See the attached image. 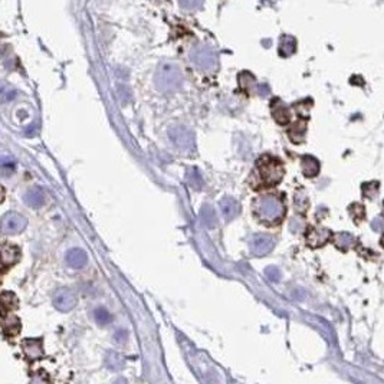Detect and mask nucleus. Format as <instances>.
I'll use <instances>...</instances> for the list:
<instances>
[{"label":"nucleus","instance_id":"f257e3e1","mask_svg":"<svg viewBox=\"0 0 384 384\" xmlns=\"http://www.w3.org/2000/svg\"><path fill=\"white\" fill-rule=\"evenodd\" d=\"M255 214L265 223L275 225L285 216V206L282 200L274 194H263L254 202Z\"/></svg>","mask_w":384,"mask_h":384},{"label":"nucleus","instance_id":"f03ea898","mask_svg":"<svg viewBox=\"0 0 384 384\" xmlns=\"http://www.w3.org/2000/svg\"><path fill=\"white\" fill-rule=\"evenodd\" d=\"M257 171L260 174L262 183L266 187L277 186L285 173L282 163L272 155H262L257 160Z\"/></svg>","mask_w":384,"mask_h":384},{"label":"nucleus","instance_id":"7ed1b4c3","mask_svg":"<svg viewBox=\"0 0 384 384\" xmlns=\"http://www.w3.org/2000/svg\"><path fill=\"white\" fill-rule=\"evenodd\" d=\"M169 135H170V140L173 141V144L180 150H190L194 147V135H193L192 131L187 129V128H171Z\"/></svg>","mask_w":384,"mask_h":384},{"label":"nucleus","instance_id":"20e7f679","mask_svg":"<svg viewBox=\"0 0 384 384\" xmlns=\"http://www.w3.org/2000/svg\"><path fill=\"white\" fill-rule=\"evenodd\" d=\"M274 245H275V242H274V239L271 236L259 233V235H255L252 237L251 252L255 256L268 255L274 249Z\"/></svg>","mask_w":384,"mask_h":384},{"label":"nucleus","instance_id":"39448f33","mask_svg":"<svg viewBox=\"0 0 384 384\" xmlns=\"http://www.w3.org/2000/svg\"><path fill=\"white\" fill-rule=\"evenodd\" d=\"M3 232L13 235V233H19L25 228H26V219L18 213H9L3 217Z\"/></svg>","mask_w":384,"mask_h":384},{"label":"nucleus","instance_id":"423d86ee","mask_svg":"<svg viewBox=\"0 0 384 384\" xmlns=\"http://www.w3.org/2000/svg\"><path fill=\"white\" fill-rule=\"evenodd\" d=\"M22 350H23L25 357L29 361L39 360L43 356L42 340L41 338H26L22 342Z\"/></svg>","mask_w":384,"mask_h":384},{"label":"nucleus","instance_id":"0eeeda50","mask_svg":"<svg viewBox=\"0 0 384 384\" xmlns=\"http://www.w3.org/2000/svg\"><path fill=\"white\" fill-rule=\"evenodd\" d=\"M53 305H55L56 309H59L62 312H68V311H71L77 305V298H75L72 291L61 289L53 297Z\"/></svg>","mask_w":384,"mask_h":384},{"label":"nucleus","instance_id":"6e6552de","mask_svg":"<svg viewBox=\"0 0 384 384\" xmlns=\"http://www.w3.org/2000/svg\"><path fill=\"white\" fill-rule=\"evenodd\" d=\"M1 331H3V335L6 338H10V337H15L16 334H19L21 331V320L13 315L12 312H1Z\"/></svg>","mask_w":384,"mask_h":384},{"label":"nucleus","instance_id":"1a4fd4ad","mask_svg":"<svg viewBox=\"0 0 384 384\" xmlns=\"http://www.w3.org/2000/svg\"><path fill=\"white\" fill-rule=\"evenodd\" d=\"M21 259V249L15 245L4 243L1 246V268L3 271H7L10 266L18 263Z\"/></svg>","mask_w":384,"mask_h":384},{"label":"nucleus","instance_id":"9d476101","mask_svg":"<svg viewBox=\"0 0 384 384\" xmlns=\"http://www.w3.org/2000/svg\"><path fill=\"white\" fill-rule=\"evenodd\" d=\"M330 236H331V232L328 229H325V228H314L307 235V242L312 248H320L324 243L328 242Z\"/></svg>","mask_w":384,"mask_h":384},{"label":"nucleus","instance_id":"9b49d317","mask_svg":"<svg viewBox=\"0 0 384 384\" xmlns=\"http://www.w3.org/2000/svg\"><path fill=\"white\" fill-rule=\"evenodd\" d=\"M272 115L274 118L277 120L278 124L281 126H285L291 121V114H289V109L288 107H285L279 100H274L272 101Z\"/></svg>","mask_w":384,"mask_h":384},{"label":"nucleus","instance_id":"f8f14e48","mask_svg":"<svg viewBox=\"0 0 384 384\" xmlns=\"http://www.w3.org/2000/svg\"><path fill=\"white\" fill-rule=\"evenodd\" d=\"M66 262L71 268L74 269H81L84 268L88 262V256L82 249H71L66 255Z\"/></svg>","mask_w":384,"mask_h":384},{"label":"nucleus","instance_id":"ddd939ff","mask_svg":"<svg viewBox=\"0 0 384 384\" xmlns=\"http://www.w3.org/2000/svg\"><path fill=\"white\" fill-rule=\"evenodd\" d=\"M301 167L305 177H315L320 173V163L312 155H304L301 158Z\"/></svg>","mask_w":384,"mask_h":384},{"label":"nucleus","instance_id":"4468645a","mask_svg":"<svg viewBox=\"0 0 384 384\" xmlns=\"http://www.w3.org/2000/svg\"><path fill=\"white\" fill-rule=\"evenodd\" d=\"M25 203L30 207H41L45 203V193L41 187H33L25 194Z\"/></svg>","mask_w":384,"mask_h":384},{"label":"nucleus","instance_id":"2eb2a0df","mask_svg":"<svg viewBox=\"0 0 384 384\" xmlns=\"http://www.w3.org/2000/svg\"><path fill=\"white\" fill-rule=\"evenodd\" d=\"M220 210H222V214L225 216L226 220H232L239 213V205H237V202H236L235 199L225 197L220 202Z\"/></svg>","mask_w":384,"mask_h":384},{"label":"nucleus","instance_id":"dca6fc26","mask_svg":"<svg viewBox=\"0 0 384 384\" xmlns=\"http://www.w3.org/2000/svg\"><path fill=\"white\" fill-rule=\"evenodd\" d=\"M305 131H307L305 123L298 121L297 124H294V126L291 127V129H289V138H291L295 144H299V143H302V140H304Z\"/></svg>","mask_w":384,"mask_h":384},{"label":"nucleus","instance_id":"f3484780","mask_svg":"<svg viewBox=\"0 0 384 384\" xmlns=\"http://www.w3.org/2000/svg\"><path fill=\"white\" fill-rule=\"evenodd\" d=\"M18 307V299L12 294L4 291L1 294V312H12V309H15Z\"/></svg>","mask_w":384,"mask_h":384},{"label":"nucleus","instance_id":"a211bd4d","mask_svg":"<svg viewBox=\"0 0 384 384\" xmlns=\"http://www.w3.org/2000/svg\"><path fill=\"white\" fill-rule=\"evenodd\" d=\"M200 217H202V222L205 223L206 228H214L216 223H217V216H216V212H214L210 206H205V207L202 209Z\"/></svg>","mask_w":384,"mask_h":384},{"label":"nucleus","instance_id":"6ab92c4d","mask_svg":"<svg viewBox=\"0 0 384 384\" xmlns=\"http://www.w3.org/2000/svg\"><path fill=\"white\" fill-rule=\"evenodd\" d=\"M354 236L351 233H338L335 237V245L341 249H347L354 245Z\"/></svg>","mask_w":384,"mask_h":384},{"label":"nucleus","instance_id":"aec40b11","mask_svg":"<svg viewBox=\"0 0 384 384\" xmlns=\"http://www.w3.org/2000/svg\"><path fill=\"white\" fill-rule=\"evenodd\" d=\"M94 318L95 321L100 324V325H105L108 322H111V315H109V312L105 311L104 308H98V309H95V312H94Z\"/></svg>","mask_w":384,"mask_h":384},{"label":"nucleus","instance_id":"412c9836","mask_svg":"<svg viewBox=\"0 0 384 384\" xmlns=\"http://www.w3.org/2000/svg\"><path fill=\"white\" fill-rule=\"evenodd\" d=\"M265 275H266V278H268L269 281L278 282V281L281 279V271H279L278 268H275V266H269V268L265 269Z\"/></svg>","mask_w":384,"mask_h":384},{"label":"nucleus","instance_id":"4be33fe9","mask_svg":"<svg viewBox=\"0 0 384 384\" xmlns=\"http://www.w3.org/2000/svg\"><path fill=\"white\" fill-rule=\"evenodd\" d=\"M1 170L3 173L7 176V174H10V173H13L15 170V163H13V160L12 158H7V157H3L1 158Z\"/></svg>","mask_w":384,"mask_h":384},{"label":"nucleus","instance_id":"5701e85b","mask_svg":"<svg viewBox=\"0 0 384 384\" xmlns=\"http://www.w3.org/2000/svg\"><path fill=\"white\" fill-rule=\"evenodd\" d=\"M371 228H373L374 230H377V232L383 230L384 220H383V219H382V217H376V219L373 220V223H371Z\"/></svg>","mask_w":384,"mask_h":384}]
</instances>
